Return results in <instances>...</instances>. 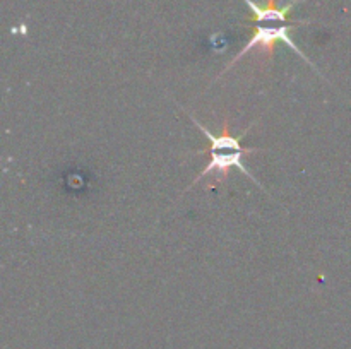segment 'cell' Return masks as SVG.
Returning a JSON list of instances; mask_svg holds the SVG:
<instances>
[{"mask_svg":"<svg viewBox=\"0 0 351 349\" xmlns=\"http://www.w3.org/2000/svg\"><path fill=\"white\" fill-rule=\"evenodd\" d=\"M297 26H302V24H297V23H256L254 24L252 38H250V40L243 44L242 50H240L239 53H237L235 57L230 60V64L226 65L225 70H223L219 75H223L226 70H230V68H232L233 65L240 60V58L245 57V55H249L252 50H259L266 60H271L274 55V48H276V44L280 43V41H283L285 44H288V47H290L291 50L298 55V57H302L308 65H312V62L305 57L304 51H302L300 48L293 43V40H291V36H290L291 29ZM312 67H314V65H312ZM219 75H218V79H219Z\"/></svg>","mask_w":351,"mask_h":349,"instance_id":"cell-1","label":"cell"},{"mask_svg":"<svg viewBox=\"0 0 351 349\" xmlns=\"http://www.w3.org/2000/svg\"><path fill=\"white\" fill-rule=\"evenodd\" d=\"M257 151H261V149H250V147H245V149H240V151H235V149H209V153H211V159H209V163L206 164L204 170H202L201 173H199L197 177L194 178V180H192L191 187H189L187 190H191L192 185L197 183L199 180L211 177V174H216V180L213 181V183L209 185L208 188H213L215 185L223 183V181L228 178L230 170H232V168H239V170L242 171L243 174H247V177H249L250 180L254 181V183L261 185V181L256 180V177L250 173V170L245 166V164H243V161H242L243 154L257 153ZM261 187H263V185H261Z\"/></svg>","mask_w":351,"mask_h":349,"instance_id":"cell-2","label":"cell"},{"mask_svg":"<svg viewBox=\"0 0 351 349\" xmlns=\"http://www.w3.org/2000/svg\"><path fill=\"white\" fill-rule=\"evenodd\" d=\"M247 3V7L252 12V21L254 23H297L302 26H307L312 24V21H298L291 19L290 12L295 5H297L300 0H291L290 3H287L285 7L278 5V0H266L264 5H259L254 0H243Z\"/></svg>","mask_w":351,"mask_h":349,"instance_id":"cell-3","label":"cell"}]
</instances>
